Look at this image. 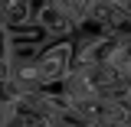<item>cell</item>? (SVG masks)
<instances>
[{
  "label": "cell",
  "instance_id": "cell-1",
  "mask_svg": "<svg viewBox=\"0 0 131 127\" xmlns=\"http://www.w3.org/2000/svg\"><path fill=\"white\" fill-rule=\"evenodd\" d=\"M39 75H43V85H59L72 75V68H75V43L72 39H59V43H52L39 52Z\"/></svg>",
  "mask_w": 131,
  "mask_h": 127
},
{
  "label": "cell",
  "instance_id": "cell-2",
  "mask_svg": "<svg viewBox=\"0 0 131 127\" xmlns=\"http://www.w3.org/2000/svg\"><path fill=\"white\" fill-rule=\"evenodd\" d=\"M33 23L46 33V36H66V39H69V33L79 30V26H75V20L69 16V10H62V7H59V3H52V0H39Z\"/></svg>",
  "mask_w": 131,
  "mask_h": 127
},
{
  "label": "cell",
  "instance_id": "cell-3",
  "mask_svg": "<svg viewBox=\"0 0 131 127\" xmlns=\"http://www.w3.org/2000/svg\"><path fill=\"white\" fill-rule=\"evenodd\" d=\"M0 13H3V30L30 26L33 16H36V0H3Z\"/></svg>",
  "mask_w": 131,
  "mask_h": 127
},
{
  "label": "cell",
  "instance_id": "cell-4",
  "mask_svg": "<svg viewBox=\"0 0 131 127\" xmlns=\"http://www.w3.org/2000/svg\"><path fill=\"white\" fill-rule=\"evenodd\" d=\"M128 104H131V91H128Z\"/></svg>",
  "mask_w": 131,
  "mask_h": 127
}]
</instances>
